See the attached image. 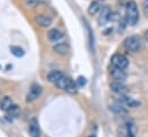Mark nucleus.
Instances as JSON below:
<instances>
[{
  "mask_svg": "<svg viewBox=\"0 0 148 137\" xmlns=\"http://www.w3.org/2000/svg\"><path fill=\"white\" fill-rule=\"evenodd\" d=\"M126 21L130 26H136L139 21V10L134 0H130L126 3Z\"/></svg>",
  "mask_w": 148,
  "mask_h": 137,
  "instance_id": "1",
  "label": "nucleus"
},
{
  "mask_svg": "<svg viewBox=\"0 0 148 137\" xmlns=\"http://www.w3.org/2000/svg\"><path fill=\"white\" fill-rule=\"evenodd\" d=\"M123 44H124V47L131 52H138L143 45L139 36H129L127 38L124 39Z\"/></svg>",
  "mask_w": 148,
  "mask_h": 137,
  "instance_id": "2",
  "label": "nucleus"
},
{
  "mask_svg": "<svg viewBox=\"0 0 148 137\" xmlns=\"http://www.w3.org/2000/svg\"><path fill=\"white\" fill-rule=\"evenodd\" d=\"M111 65L114 67H117V68L126 69L129 67V60L124 54L116 53L111 57Z\"/></svg>",
  "mask_w": 148,
  "mask_h": 137,
  "instance_id": "3",
  "label": "nucleus"
},
{
  "mask_svg": "<svg viewBox=\"0 0 148 137\" xmlns=\"http://www.w3.org/2000/svg\"><path fill=\"white\" fill-rule=\"evenodd\" d=\"M111 9L108 6H102L100 9V15L98 17V23L99 26H105L108 21H110Z\"/></svg>",
  "mask_w": 148,
  "mask_h": 137,
  "instance_id": "4",
  "label": "nucleus"
},
{
  "mask_svg": "<svg viewBox=\"0 0 148 137\" xmlns=\"http://www.w3.org/2000/svg\"><path fill=\"white\" fill-rule=\"evenodd\" d=\"M41 93H42L41 86L38 85V84H32L31 88H30V90H29V93H28V96H27V102L29 103V102L36 100L37 98H39V97L41 96Z\"/></svg>",
  "mask_w": 148,
  "mask_h": 137,
  "instance_id": "5",
  "label": "nucleus"
},
{
  "mask_svg": "<svg viewBox=\"0 0 148 137\" xmlns=\"http://www.w3.org/2000/svg\"><path fill=\"white\" fill-rule=\"evenodd\" d=\"M110 89L117 95L119 96H123V95H127L129 92V89L127 86L123 83V82H117V81H114L110 83Z\"/></svg>",
  "mask_w": 148,
  "mask_h": 137,
  "instance_id": "6",
  "label": "nucleus"
},
{
  "mask_svg": "<svg viewBox=\"0 0 148 137\" xmlns=\"http://www.w3.org/2000/svg\"><path fill=\"white\" fill-rule=\"evenodd\" d=\"M110 75L111 77L117 81V82H124L126 78H127V74L125 73L124 69H121V68H117V67H114L110 69Z\"/></svg>",
  "mask_w": 148,
  "mask_h": 137,
  "instance_id": "7",
  "label": "nucleus"
},
{
  "mask_svg": "<svg viewBox=\"0 0 148 137\" xmlns=\"http://www.w3.org/2000/svg\"><path fill=\"white\" fill-rule=\"evenodd\" d=\"M118 102L122 104L123 106H125V107H130V108H137V107L140 106V102L134 100L133 98H130V97H127L126 95L119 96Z\"/></svg>",
  "mask_w": 148,
  "mask_h": 137,
  "instance_id": "8",
  "label": "nucleus"
},
{
  "mask_svg": "<svg viewBox=\"0 0 148 137\" xmlns=\"http://www.w3.org/2000/svg\"><path fill=\"white\" fill-rule=\"evenodd\" d=\"M36 22H37L38 26L44 27V28H47V27H49V26L52 24L53 20H52V17H49V16H47V15L40 14V15L36 16Z\"/></svg>",
  "mask_w": 148,
  "mask_h": 137,
  "instance_id": "9",
  "label": "nucleus"
},
{
  "mask_svg": "<svg viewBox=\"0 0 148 137\" xmlns=\"http://www.w3.org/2000/svg\"><path fill=\"white\" fill-rule=\"evenodd\" d=\"M29 131L31 137H40V128L36 119H32L29 123Z\"/></svg>",
  "mask_w": 148,
  "mask_h": 137,
  "instance_id": "10",
  "label": "nucleus"
},
{
  "mask_svg": "<svg viewBox=\"0 0 148 137\" xmlns=\"http://www.w3.org/2000/svg\"><path fill=\"white\" fill-rule=\"evenodd\" d=\"M53 50L58 53V54H67L69 52V45L66 43V42H62V43H56L54 46H53Z\"/></svg>",
  "mask_w": 148,
  "mask_h": 137,
  "instance_id": "11",
  "label": "nucleus"
},
{
  "mask_svg": "<svg viewBox=\"0 0 148 137\" xmlns=\"http://www.w3.org/2000/svg\"><path fill=\"white\" fill-rule=\"evenodd\" d=\"M101 2L99 1V0H94V1H92L91 3H90V6H88V8H87V13L90 14V15H95V14H98L99 12H100V9H101Z\"/></svg>",
  "mask_w": 148,
  "mask_h": 137,
  "instance_id": "12",
  "label": "nucleus"
},
{
  "mask_svg": "<svg viewBox=\"0 0 148 137\" xmlns=\"http://www.w3.org/2000/svg\"><path fill=\"white\" fill-rule=\"evenodd\" d=\"M109 108H110L111 112H114L116 114H125L126 113V107L123 106L118 100L115 102L114 104H111L110 106H109Z\"/></svg>",
  "mask_w": 148,
  "mask_h": 137,
  "instance_id": "13",
  "label": "nucleus"
},
{
  "mask_svg": "<svg viewBox=\"0 0 148 137\" xmlns=\"http://www.w3.org/2000/svg\"><path fill=\"white\" fill-rule=\"evenodd\" d=\"M47 37H48V39H49L51 42L56 43V42H59V40L63 37V34H62L60 30H58V29H52V30L48 31Z\"/></svg>",
  "mask_w": 148,
  "mask_h": 137,
  "instance_id": "14",
  "label": "nucleus"
},
{
  "mask_svg": "<svg viewBox=\"0 0 148 137\" xmlns=\"http://www.w3.org/2000/svg\"><path fill=\"white\" fill-rule=\"evenodd\" d=\"M137 126L133 121H129L126 123V137H137Z\"/></svg>",
  "mask_w": 148,
  "mask_h": 137,
  "instance_id": "15",
  "label": "nucleus"
},
{
  "mask_svg": "<svg viewBox=\"0 0 148 137\" xmlns=\"http://www.w3.org/2000/svg\"><path fill=\"white\" fill-rule=\"evenodd\" d=\"M62 76H64L62 71H60V70H53V71H51V73L47 75V78H48L49 82H52V83L55 84Z\"/></svg>",
  "mask_w": 148,
  "mask_h": 137,
  "instance_id": "16",
  "label": "nucleus"
},
{
  "mask_svg": "<svg viewBox=\"0 0 148 137\" xmlns=\"http://www.w3.org/2000/svg\"><path fill=\"white\" fill-rule=\"evenodd\" d=\"M14 104H13V100H12V98L10 97H8V96H6V97H3L2 99H1V102H0V109H2V111H5V112H7L12 106H13Z\"/></svg>",
  "mask_w": 148,
  "mask_h": 137,
  "instance_id": "17",
  "label": "nucleus"
},
{
  "mask_svg": "<svg viewBox=\"0 0 148 137\" xmlns=\"http://www.w3.org/2000/svg\"><path fill=\"white\" fill-rule=\"evenodd\" d=\"M10 52H12L13 55H15L17 58H21V57H23L25 54L24 50L22 47H20V46H10Z\"/></svg>",
  "mask_w": 148,
  "mask_h": 137,
  "instance_id": "18",
  "label": "nucleus"
},
{
  "mask_svg": "<svg viewBox=\"0 0 148 137\" xmlns=\"http://www.w3.org/2000/svg\"><path fill=\"white\" fill-rule=\"evenodd\" d=\"M69 77H66V76H62L56 83H55V85L58 86V88H60V89H62V90H66V88H67V85H68V82H69Z\"/></svg>",
  "mask_w": 148,
  "mask_h": 137,
  "instance_id": "19",
  "label": "nucleus"
},
{
  "mask_svg": "<svg viewBox=\"0 0 148 137\" xmlns=\"http://www.w3.org/2000/svg\"><path fill=\"white\" fill-rule=\"evenodd\" d=\"M77 89H78V86H77V84H76V81H73V80L70 78L69 82H68V85H67V88H66V91H68L69 93H76V92H77Z\"/></svg>",
  "mask_w": 148,
  "mask_h": 137,
  "instance_id": "20",
  "label": "nucleus"
},
{
  "mask_svg": "<svg viewBox=\"0 0 148 137\" xmlns=\"http://www.w3.org/2000/svg\"><path fill=\"white\" fill-rule=\"evenodd\" d=\"M76 84L78 88H83L85 84H86V78L83 77V76H79L77 80H76Z\"/></svg>",
  "mask_w": 148,
  "mask_h": 137,
  "instance_id": "21",
  "label": "nucleus"
},
{
  "mask_svg": "<svg viewBox=\"0 0 148 137\" xmlns=\"http://www.w3.org/2000/svg\"><path fill=\"white\" fill-rule=\"evenodd\" d=\"M143 9H144L145 15L148 17V0H144V3H143Z\"/></svg>",
  "mask_w": 148,
  "mask_h": 137,
  "instance_id": "22",
  "label": "nucleus"
},
{
  "mask_svg": "<svg viewBox=\"0 0 148 137\" xmlns=\"http://www.w3.org/2000/svg\"><path fill=\"white\" fill-rule=\"evenodd\" d=\"M145 39H146V42L148 43V30L145 33Z\"/></svg>",
  "mask_w": 148,
  "mask_h": 137,
  "instance_id": "23",
  "label": "nucleus"
},
{
  "mask_svg": "<svg viewBox=\"0 0 148 137\" xmlns=\"http://www.w3.org/2000/svg\"><path fill=\"white\" fill-rule=\"evenodd\" d=\"M47 2V0H38V3H45Z\"/></svg>",
  "mask_w": 148,
  "mask_h": 137,
  "instance_id": "24",
  "label": "nucleus"
},
{
  "mask_svg": "<svg viewBox=\"0 0 148 137\" xmlns=\"http://www.w3.org/2000/svg\"><path fill=\"white\" fill-rule=\"evenodd\" d=\"M88 137H97V136H95V135H94V134H92V135H91V136H88Z\"/></svg>",
  "mask_w": 148,
  "mask_h": 137,
  "instance_id": "25",
  "label": "nucleus"
}]
</instances>
